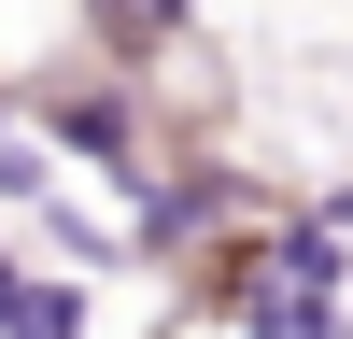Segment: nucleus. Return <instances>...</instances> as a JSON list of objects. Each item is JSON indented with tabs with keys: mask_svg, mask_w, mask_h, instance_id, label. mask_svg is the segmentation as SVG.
Wrapping results in <instances>:
<instances>
[{
	"mask_svg": "<svg viewBox=\"0 0 353 339\" xmlns=\"http://www.w3.org/2000/svg\"><path fill=\"white\" fill-rule=\"evenodd\" d=\"M0 339H99V297H85L71 269H43V254H28L14 297H0Z\"/></svg>",
	"mask_w": 353,
	"mask_h": 339,
	"instance_id": "nucleus-1",
	"label": "nucleus"
},
{
	"mask_svg": "<svg viewBox=\"0 0 353 339\" xmlns=\"http://www.w3.org/2000/svg\"><path fill=\"white\" fill-rule=\"evenodd\" d=\"M14 269H28V240H14V226H0V297H14Z\"/></svg>",
	"mask_w": 353,
	"mask_h": 339,
	"instance_id": "nucleus-2",
	"label": "nucleus"
}]
</instances>
